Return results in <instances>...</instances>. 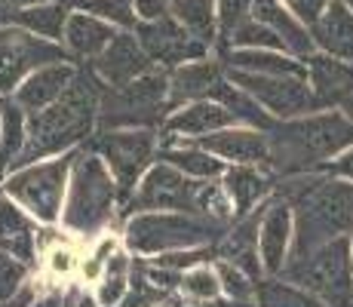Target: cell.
I'll use <instances>...</instances> for the list:
<instances>
[{
	"mask_svg": "<svg viewBox=\"0 0 353 307\" xmlns=\"http://www.w3.org/2000/svg\"><path fill=\"white\" fill-rule=\"evenodd\" d=\"M120 28H114L111 22L105 19L92 16V12H83V10H71L68 16V25H65V50L71 52V59H96L105 52V46L114 40V34Z\"/></svg>",
	"mask_w": 353,
	"mask_h": 307,
	"instance_id": "23",
	"label": "cell"
},
{
	"mask_svg": "<svg viewBox=\"0 0 353 307\" xmlns=\"http://www.w3.org/2000/svg\"><path fill=\"white\" fill-rule=\"evenodd\" d=\"M175 307H200V304H194V301H181V304H175Z\"/></svg>",
	"mask_w": 353,
	"mask_h": 307,
	"instance_id": "48",
	"label": "cell"
},
{
	"mask_svg": "<svg viewBox=\"0 0 353 307\" xmlns=\"http://www.w3.org/2000/svg\"><path fill=\"white\" fill-rule=\"evenodd\" d=\"M268 145L276 175L316 172L323 163L353 148V120L335 108L276 120L274 129H268Z\"/></svg>",
	"mask_w": 353,
	"mask_h": 307,
	"instance_id": "3",
	"label": "cell"
},
{
	"mask_svg": "<svg viewBox=\"0 0 353 307\" xmlns=\"http://www.w3.org/2000/svg\"><path fill=\"white\" fill-rule=\"evenodd\" d=\"M261 209H264V203L255 209V212L234 218L230 228H228V234L215 243V258L236 264V268L246 270L252 279H261V274H264L261 255H258V224H261Z\"/></svg>",
	"mask_w": 353,
	"mask_h": 307,
	"instance_id": "17",
	"label": "cell"
},
{
	"mask_svg": "<svg viewBox=\"0 0 353 307\" xmlns=\"http://www.w3.org/2000/svg\"><path fill=\"white\" fill-rule=\"evenodd\" d=\"M230 224L219 218L194 215V212H132L126 221V246L135 255H160L172 249H194V246H212L228 234Z\"/></svg>",
	"mask_w": 353,
	"mask_h": 307,
	"instance_id": "5",
	"label": "cell"
},
{
	"mask_svg": "<svg viewBox=\"0 0 353 307\" xmlns=\"http://www.w3.org/2000/svg\"><path fill=\"white\" fill-rule=\"evenodd\" d=\"M90 68L99 74L105 86H123L141 74L154 71L157 65L145 52V46L139 43L135 31H117L111 43L105 46V52L90 61Z\"/></svg>",
	"mask_w": 353,
	"mask_h": 307,
	"instance_id": "14",
	"label": "cell"
},
{
	"mask_svg": "<svg viewBox=\"0 0 353 307\" xmlns=\"http://www.w3.org/2000/svg\"><path fill=\"white\" fill-rule=\"evenodd\" d=\"M255 307H325L307 289L289 283L286 277H261L255 283Z\"/></svg>",
	"mask_w": 353,
	"mask_h": 307,
	"instance_id": "31",
	"label": "cell"
},
{
	"mask_svg": "<svg viewBox=\"0 0 353 307\" xmlns=\"http://www.w3.org/2000/svg\"><path fill=\"white\" fill-rule=\"evenodd\" d=\"M341 111H344V114H347V117L353 120V92H350V95H347V99H344V101H341Z\"/></svg>",
	"mask_w": 353,
	"mask_h": 307,
	"instance_id": "47",
	"label": "cell"
},
{
	"mask_svg": "<svg viewBox=\"0 0 353 307\" xmlns=\"http://www.w3.org/2000/svg\"><path fill=\"white\" fill-rule=\"evenodd\" d=\"M52 61H74V59L62 43L37 37V34L19 28V25H3L0 28V95L16 92V86L31 71L52 65Z\"/></svg>",
	"mask_w": 353,
	"mask_h": 307,
	"instance_id": "11",
	"label": "cell"
},
{
	"mask_svg": "<svg viewBox=\"0 0 353 307\" xmlns=\"http://www.w3.org/2000/svg\"><path fill=\"white\" fill-rule=\"evenodd\" d=\"M274 194L292 206V252L289 261L310 255L335 237L353 234V181L325 172L280 175Z\"/></svg>",
	"mask_w": 353,
	"mask_h": 307,
	"instance_id": "1",
	"label": "cell"
},
{
	"mask_svg": "<svg viewBox=\"0 0 353 307\" xmlns=\"http://www.w3.org/2000/svg\"><path fill=\"white\" fill-rule=\"evenodd\" d=\"M307 83L314 90L320 108H341V101L353 92V65L329 52H310L304 59Z\"/></svg>",
	"mask_w": 353,
	"mask_h": 307,
	"instance_id": "19",
	"label": "cell"
},
{
	"mask_svg": "<svg viewBox=\"0 0 353 307\" xmlns=\"http://www.w3.org/2000/svg\"><path fill=\"white\" fill-rule=\"evenodd\" d=\"M126 289H129V274H105L99 283L96 298H99L101 307H114L126 295Z\"/></svg>",
	"mask_w": 353,
	"mask_h": 307,
	"instance_id": "40",
	"label": "cell"
},
{
	"mask_svg": "<svg viewBox=\"0 0 353 307\" xmlns=\"http://www.w3.org/2000/svg\"><path fill=\"white\" fill-rule=\"evenodd\" d=\"M196 148L221 157L225 163H255V166H268L270 169V145H268V132L246 123H236V126L219 129V132H209L194 139Z\"/></svg>",
	"mask_w": 353,
	"mask_h": 307,
	"instance_id": "15",
	"label": "cell"
},
{
	"mask_svg": "<svg viewBox=\"0 0 353 307\" xmlns=\"http://www.w3.org/2000/svg\"><path fill=\"white\" fill-rule=\"evenodd\" d=\"M316 50L353 65V10L341 0H332L325 12L310 25Z\"/></svg>",
	"mask_w": 353,
	"mask_h": 307,
	"instance_id": "22",
	"label": "cell"
},
{
	"mask_svg": "<svg viewBox=\"0 0 353 307\" xmlns=\"http://www.w3.org/2000/svg\"><path fill=\"white\" fill-rule=\"evenodd\" d=\"M28 132V111L12 99L0 101V175L10 172L12 160L22 154Z\"/></svg>",
	"mask_w": 353,
	"mask_h": 307,
	"instance_id": "29",
	"label": "cell"
},
{
	"mask_svg": "<svg viewBox=\"0 0 353 307\" xmlns=\"http://www.w3.org/2000/svg\"><path fill=\"white\" fill-rule=\"evenodd\" d=\"M31 307H65V295H43V298H37Z\"/></svg>",
	"mask_w": 353,
	"mask_h": 307,
	"instance_id": "45",
	"label": "cell"
},
{
	"mask_svg": "<svg viewBox=\"0 0 353 307\" xmlns=\"http://www.w3.org/2000/svg\"><path fill=\"white\" fill-rule=\"evenodd\" d=\"M221 65L236 68V71H255V74H289V77H307L304 59L292 56L283 50H221Z\"/></svg>",
	"mask_w": 353,
	"mask_h": 307,
	"instance_id": "25",
	"label": "cell"
},
{
	"mask_svg": "<svg viewBox=\"0 0 353 307\" xmlns=\"http://www.w3.org/2000/svg\"><path fill=\"white\" fill-rule=\"evenodd\" d=\"M252 16V0H219V50H225L230 34Z\"/></svg>",
	"mask_w": 353,
	"mask_h": 307,
	"instance_id": "39",
	"label": "cell"
},
{
	"mask_svg": "<svg viewBox=\"0 0 353 307\" xmlns=\"http://www.w3.org/2000/svg\"><path fill=\"white\" fill-rule=\"evenodd\" d=\"M169 117V71H154L135 77L123 86H105L99 105V126L101 129H132L148 126L157 129Z\"/></svg>",
	"mask_w": 353,
	"mask_h": 307,
	"instance_id": "6",
	"label": "cell"
},
{
	"mask_svg": "<svg viewBox=\"0 0 353 307\" xmlns=\"http://www.w3.org/2000/svg\"><path fill=\"white\" fill-rule=\"evenodd\" d=\"M228 80L246 90L274 120L301 117L310 111H323L310 90L307 77H289V74H255V71H236L225 68Z\"/></svg>",
	"mask_w": 353,
	"mask_h": 307,
	"instance_id": "10",
	"label": "cell"
},
{
	"mask_svg": "<svg viewBox=\"0 0 353 307\" xmlns=\"http://www.w3.org/2000/svg\"><path fill=\"white\" fill-rule=\"evenodd\" d=\"M74 74H77V65H74V61H52V65L37 68V71H31L28 77L16 86L12 101L22 105L28 114L43 111L46 105H52V101L71 86Z\"/></svg>",
	"mask_w": 353,
	"mask_h": 307,
	"instance_id": "20",
	"label": "cell"
},
{
	"mask_svg": "<svg viewBox=\"0 0 353 307\" xmlns=\"http://www.w3.org/2000/svg\"><path fill=\"white\" fill-rule=\"evenodd\" d=\"M225 50H283V52H289L280 34L270 28V25H264V22H258V19H252V16H249L246 22L240 25V28L230 34V40H228Z\"/></svg>",
	"mask_w": 353,
	"mask_h": 307,
	"instance_id": "33",
	"label": "cell"
},
{
	"mask_svg": "<svg viewBox=\"0 0 353 307\" xmlns=\"http://www.w3.org/2000/svg\"><path fill=\"white\" fill-rule=\"evenodd\" d=\"M37 218H34L25 206H19L10 194H0V243L19 240L37 230Z\"/></svg>",
	"mask_w": 353,
	"mask_h": 307,
	"instance_id": "35",
	"label": "cell"
},
{
	"mask_svg": "<svg viewBox=\"0 0 353 307\" xmlns=\"http://www.w3.org/2000/svg\"><path fill=\"white\" fill-rule=\"evenodd\" d=\"M59 3H65V6H77V0H59Z\"/></svg>",
	"mask_w": 353,
	"mask_h": 307,
	"instance_id": "49",
	"label": "cell"
},
{
	"mask_svg": "<svg viewBox=\"0 0 353 307\" xmlns=\"http://www.w3.org/2000/svg\"><path fill=\"white\" fill-rule=\"evenodd\" d=\"M316 172H325V175H335V179H347L353 181V148H347L344 154H338L335 160L323 163Z\"/></svg>",
	"mask_w": 353,
	"mask_h": 307,
	"instance_id": "42",
	"label": "cell"
},
{
	"mask_svg": "<svg viewBox=\"0 0 353 307\" xmlns=\"http://www.w3.org/2000/svg\"><path fill=\"white\" fill-rule=\"evenodd\" d=\"M28 274H31V264L16 258L12 252L0 249V304L16 298L19 292L28 286Z\"/></svg>",
	"mask_w": 353,
	"mask_h": 307,
	"instance_id": "37",
	"label": "cell"
},
{
	"mask_svg": "<svg viewBox=\"0 0 353 307\" xmlns=\"http://www.w3.org/2000/svg\"><path fill=\"white\" fill-rule=\"evenodd\" d=\"M166 301H172V292H166L163 286L154 283V279L145 274V264L132 261V270H129V289L114 307H160Z\"/></svg>",
	"mask_w": 353,
	"mask_h": 307,
	"instance_id": "32",
	"label": "cell"
},
{
	"mask_svg": "<svg viewBox=\"0 0 353 307\" xmlns=\"http://www.w3.org/2000/svg\"><path fill=\"white\" fill-rule=\"evenodd\" d=\"M77 151H65L46 160L12 169L3 179V194H10L19 206H25L40 224H56L65 209L68 181Z\"/></svg>",
	"mask_w": 353,
	"mask_h": 307,
	"instance_id": "8",
	"label": "cell"
},
{
	"mask_svg": "<svg viewBox=\"0 0 353 307\" xmlns=\"http://www.w3.org/2000/svg\"><path fill=\"white\" fill-rule=\"evenodd\" d=\"M139 22H154V19L169 16V0H132Z\"/></svg>",
	"mask_w": 353,
	"mask_h": 307,
	"instance_id": "43",
	"label": "cell"
},
{
	"mask_svg": "<svg viewBox=\"0 0 353 307\" xmlns=\"http://www.w3.org/2000/svg\"><path fill=\"white\" fill-rule=\"evenodd\" d=\"M209 99H215V101H221V105L228 108L230 114H234L240 123H246V126H255V129H261V132H268V129H274V117H270L268 111H264L261 105L249 95L246 90H240L236 83H230L228 80V74L225 77L215 83V90H212V95Z\"/></svg>",
	"mask_w": 353,
	"mask_h": 307,
	"instance_id": "28",
	"label": "cell"
},
{
	"mask_svg": "<svg viewBox=\"0 0 353 307\" xmlns=\"http://www.w3.org/2000/svg\"><path fill=\"white\" fill-rule=\"evenodd\" d=\"M74 10L92 12V16L105 19L120 31H135V25H139V12H135L132 0H77Z\"/></svg>",
	"mask_w": 353,
	"mask_h": 307,
	"instance_id": "34",
	"label": "cell"
},
{
	"mask_svg": "<svg viewBox=\"0 0 353 307\" xmlns=\"http://www.w3.org/2000/svg\"><path fill=\"white\" fill-rule=\"evenodd\" d=\"M341 3H347V6H350V10H353V0H341Z\"/></svg>",
	"mask_w": 353,
	"mask_h": 307,
	"instance_id": "50",
	"label": "cell"
},
{
	"mask_svg": "<svg viewBox=\"0 0 353 307\" xmlns=\"http://www.w3.org/2000/svg\"><path fill=\"white\" fill-rule=\"evenodd\" d=\"M3 25H16V6L10 0H0V28Z\"/></svg>",
	"mask_w": 353,
	"mask_h": 307,
	"instance_id": "44",
	"label": "cell"
},
{
	"mask_svg": "<svg viewBox=\"0 0 353 307\" xmlns=\"http://www.w3.org/2000/svg\"><path fill=\"white\" fill-rule=\"evenodd\" d=\"M120 206L117 181L111 169L92 148H83L74 157L68 200L62 209V221L74 234H99L114 221Z\"/></svg>",
	"mask_w": 353,
	"mask_h": 307,
	"instance_id": "4",
	"label": "cell"
},
{
	"mask_svg": "<svg viewBox=\"0 0 353 307\" xmlns=\"http://www.w3.org/2000/svg\"><path fill=\"white\" fill-rule=\"evenodd\" d=\"M234 114L228 111L221 101L215 99H196V101H188V105L175 108L169 111V117L163 120V132H166L169 141L175 139H200V135H209V132H219V129H228V126H236Z\"/></svg>",
	"mask_w": 353,
	"mask_h": 307,
	"instance_id": "16",
	"label": "cell"
},
{
	"mask_svg": "<svg viewBox=\"0 0 353 307\" xmlns=\"http://www.w3.org/2000/svg\"><path fill=\"white\" fill-rule=\"evenodd\" d=\"M252 19L270 25V28L280 34L292 56L307 59L310 52H316V43H314V37H310V28L292 16V10L283 3V0H252Z\"/></svg>",
	"mask_w": 353,
	"mask_h": 307,
	"instance_id": "24",
	"label": "cell"
},
{
	"mask_svg": "<svg viewBox=\"0 0 353 307\" xmlns=\"http://www.w3.org/2000/svg\"><path fill=\"white\" fill-rule=\"evenodd\" d=\"M215 274H219V279H221V295L234 298V301H255V283L258 279H252L246 270H240L230 261L215 258Z\"/></svg>",
	"mask_w": 353,
	"mask_h": 307,
	"instance_id": "38",
	"label": "cell"
},
{
	"mask_svg": "<svg viewBox=\"0 0 353 307\" xmlns=\"http://www.w3.org/2000/svg\"><path fill=\"white\" fill-rule=\"evenodd\" d=\"M283 3L292 10V16L298 19V22H304L310 28V25L316 22V19L325 12V6L332 3V0H283Z\"/></svg>",
	"mask_w": 353,
	"mask_h": 307,
	"instance_id": "41",
	"label": "cell"
},
{
	"mask_svg": "<svg viewBox=\"0 0 353 307\" xmlns=\"http://www.w3.org/2000/svg\"><path fill=\"white\" fill-rule=\"evenodd\" d=\"M350 243H353V237H350Z\"/></svg>",
	"mask_w": 353,
	"mask_h": 307,
	"instance_id": "52",
	"label": "cell"
},
{
	"mask_svg": "<svg viewBox=\"0 0 353 307\" xmlns=\"http://www.w3.org/2000/svg\"><path fill=\"white\" fill-rule=\"evenodd\" d=\"M160 307H175V304H172V301H166V304H160Z\"/></svg>",
	"mask_w": 353,
	"mask_h": 307,
	"instance_id": "51",
	"label": "cell"
},
{
	"mask_svg": "<svg viewBox=\"0 0 353 307\" xmlns=\"http://www.w3.org/2000/svg\"><path fill=\"white\" fill-rule=\"evenodd\" d=\"M179 292L188 301H209L221 295V279L215 274V264H196V268L181 274Z\"/></svg>",
	"mask_w": 353,
	"mask_h": 307,
	"instance_id": "36",
	"label": "cell"
},
{
	"mask_svg": "<svg viewBox=\"0 0 353 307\" xmlns=\"http://www.w3.org/2000/svg\"><path fill=\"white\" fill-rule=\"evenodd\" d=\"M292 206L280 194H270V200L261 209V224H258V255H261V268L268 277H280L289 264L292 252Z\"/></svg>",
	"mask_w": 353,
	"mask_h": 307,
	"instance_id": "13",
	"label": "cell"
},
{
	"mask_svg": "<svg viewBox=\"0 0 353 307\" xmlns=\"http://www.w3.org/2000/svg\"><path fill=\"white\" fill-rule=\"evenodd\" d=\"M225 77V65L212 59H194L169 71V111L196 99H209L215 83Z\"/></svg>",
	"mask_w": 353,
	"mask_h": 307,
	"instance_id": "21",
	"label": "cell"
},
{
	"mask_svg": "<svg viewBox=\"0 0 353 307\" xmlns=\"http://www.w3.org/2000/svg\"><path fill=\"white\" fill-rule=\"evenodd\" d=\"M160 160L172 163L175 169H181L191 179H221L228 169V163L221 157L203 151V148H185V145H163L157 151Z\"/></svg>",
	"mask_w": 353,
	"mask_h": 307,
	"instance_id": "30",
	"label": "cell"
},
{
	"mask_svg": "<svg viewBox=\"0 0 353 307\" xmlns=\"http://www.w3.org/2000/svg\"><path fill=\"white\" fill-rule=\"evenodd\" d=\"M135 37L145 46V52L151 56L154 65L166 68V71L185 65V61L209 56V46L203 40H196L172 12L163 19H154V22H139L135 25Z\"/></svg>",
	"mask_w": 353,
	"mask_h": 307,
	"instance_id": "12",
	"label": "cell"
},
{
	"mask_svg": "<svg viewBox=\"0 0 353 307\" xmlns=\"http://www.w3.org/2000/svg\"><path fill=\"white\" fill-rule=\"evenodd\" d=\"M101 160L108 163L114 181H117L120 206L132 200L135 188H139L141 175L154 166L157 160V129L132 126V129H101L90 139V145Z\"/></svg>",
	"mask_w": 353,
	"mask_h": 307,
	"instance_id": "9",
	"label": "cell"
},
{
	"mask_svg": "<svg viewBox=\"0 0 353 307\" xmlns=\"http://www.w3.org/2000/svg\"><path fill=\"white\" fill-rule=\"evenodd\" d=\"M169 12L206 46L219 43V0H169Z\"/></svg>",
	"mask_w": 353,
	"mask_h": 307,
	"instance_id": "26",
	"label": "cell"
},
{
	"mask_svg": "<svg viewBox=\"0 0 353 307\" xmlns=\"http://www.w3.org/2000/svg\"><path fill=\"white\" fill-rule=\"evenodd\" d=\"M268 166H255V163H230L221 175V184H225L230 206H234V218H243L249 212H255L261 203L270 200L274 194V175L264 172Z\"/></svg>",
	"mask_w": 353,
	"mask_h": 307,
	"instance_id": "18",
	"label": "cell"
},
{
	"mask_svg": "<svg viewBox=\"0 0 353 307\" xmlns=\"http://www.w3.org/2000/svg\"><path fill=\"white\" fill-rule=\"evenodd\" d=\"M105 83L92 68L77 65L71 86L59 95L43 111L28 114V132H25L22 154L12 160V169H22L28 163L46 160L65 151H77L80 141L92 139V129L99 126V105Z\"/></svg>",
	"mask_w": 353,
	"mask_h": 307,
	"instance_id": "2",
	"label": "cell"
},
{
	"mask_svg": "<svg viewBox=\"0 0 353 307\" xmlns=\"http://www.w3.org/2000/svg\"><path fill=\"white\" fill-rule=\"evenodd\" d=\"M289 283L307 289L325 307H353V243L350 237H335L310 255L289 261L286 270Z\"/></svg>",
	"mask_w": 353,
	"mask_h": 307,
	"instance_id": "7",
	"label": "cell"
},
{
	"mask_svg": "<svg viewBox=\"0 0 353 307\" xmlns=\"http://www.w3.org/2000/svg\"><path fill=\"white\" fill-rule=\"evenodd\" d=\"M68 16H71V6L59 3V0H46V3L16 10V25L19 28H25V31H31V34H37V37L52 40V43H62Z\"/></svg>",
	"mask_w": 353,
	"mask_h": 307,
	"instance_id": "27",
	"label": "cell"
},
{
	"mask_svg": "<svg viewBox=\"0 0 353 307\" xmlns=\"http://www.w3.org/2000/svg\"><path fill=\"white\" fill-rule=\"evenodd\" d=\"M16 10H25V6H37V3H46V0H10Z\"/></svg>",
	"mask_w": 353,
	"mask_h": 307,
	"instance_id": "46",
	"label": "cell"
}]
</instances>
